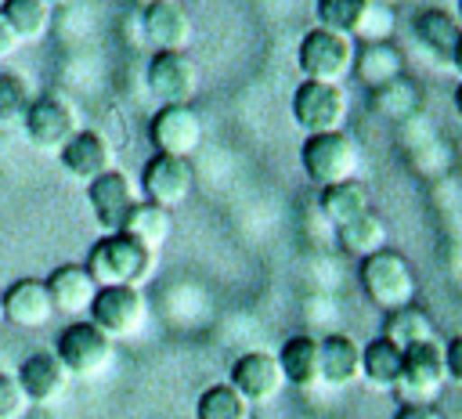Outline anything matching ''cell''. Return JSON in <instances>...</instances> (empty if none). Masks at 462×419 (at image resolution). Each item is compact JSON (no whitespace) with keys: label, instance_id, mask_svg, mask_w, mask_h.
<instances>
[{"label":"cell","instance_id":"obj_1","mask_svg":"<svg viewBox=\"0 0 462 419\" xmlns=\"http://www.w3.org/2000/svg\"><path fill=\"white\" fill-rule=\"evenodd\" d=\"M152 264H155V253H148L141 242H134L130 235L116 231V235H101L90 253H87V271L90 278L101 285H141L148 275H152Z\"/></svg>","mask_w":462,"mask_h":419},{"label":"cell","instance_id":"obj_2","mask_svg":"<svg viewBox=\"0 0 462 419\" xmlns=\"http://www.w3.org/2000/svg\"><path fill=\"white\" fill-rule=\"evenodd\" d=\"M361 289L365 296L383 307L386 314L390 311H401L415 300V275H411V264L397 253V249H379L375 256L361 260Z\"/></svg>","mask_w":462,"mask_h":419},{"label":"cell","instance_id":"obj_3","mask_svg":"<svg viewBox=\"0 0 462 419\" xmlns=\"http://www.w3.org/2000/svg\"><path fill=\"white\" fill-rule=\"evenodd\" d=\"M300 163L303 173L328 188L339 181H354L357 173V144L346 130H328V134H307L303 148H300Z\"/></svg>","mask_w":462,"mask_h":419},{"label":"cell","instance_id":"obj_4","mask_svg":"<svg viewBox=\"0 0 462 419\" xmlns=\"http://www.w3.org/2000/svg\"><path fill=\"white\" fill-rule=\"evenodd\" d=\"M296 65H300L303 79L339 83L354 65V43H350V36L318 25L310 33H303V40L296 47Z\"/></svg>","mask_w":462,"mask_h":419},{"label":"cell","instance_id":"obj_5","mask_svg":"<svg viewBox=\"0 0 462 419\" xmlns=\"http://www.w3.org/2000/svg\"><path fill=\"white\" fill-rule=\"evenodd\" d=\"M292 119L300 130L307 134H328V130H343L346 119V94L339 90V83H318V79H300V87L292 90Z\"/></svg>","mask_w":462,"mask_h":419},{"label":"cell","instance_id":"obj_6","mask_svg":"<svg viewBox=\"0 0 462 419\" xmlns=\"http://www.w3.org/2000/svg\"><path fill=\"white\" fill-rule=\"evenodd\" d=\"M448 368H444V343L430 340L419 347L404 350V368H401V397L404 405H433V397L444 390Z\"/></svg>","mask_w":462,"mask_h":419},{"label":"cell","instance_id":"obj_7","mask_svg":"<svg viewBox=\"0 0 462 419\" xmlns=\"http://www.w3.org/2000/svg\"><path fill=\"white\" fill-rule=\"evenodd\" d=\"M144 318H148V303H144L141 289H134V285H101L90 303V321L108 340L134 336L144 325Z\"/></svg>","mask_w":462,"mask_h":419},{"label":"cell","instance_id":"obj_8","mask_svg":"<svg viewBox=\"0 0 462 419\" xmlns=\"http://www.w3.org/2000/svg\"><path fill=\"white\" fill-rule=\"evenodd\" d=\"M54 354L69 368V376H97L112 361V340L94 321H69L58 332Z\"/></svg>","mask_w":462,"mask_h":419},{"label":"cell","instance_id":"obj_9","mask_svg":"<svg viewBox=\"0 0 462 419\" xmlns=\"http://www.w3.org/2000/svg\"><path fill=\"white\" fill-rule=\"evenodd\" d=\"M148 141L159 155L188 159L202 141V119L191 105H162L148 123Z\"/></svg>","mask_w":462,"mask_h":419},{"label":"cell","instance_id":"obj_10","mask_svg":"<svg viewBox=\"0 0 462 419\" xmlns=\"http://www.w3.org/2000/svg\"><path fill=\"white\" fill-rule=\"evenodd\" d=\"M191 184H195V170L188 159L180 155H152L141 170V188H144V202L152 206H162V210H173L180 206L188 195H191Z\"/></svg>","mask_w":462,"mask_h":419},{"label":"cell","instance_id":"obj_11","mask_svg":"<svg viewBox=\"0 0 462 419\" xmlns=\"http://www.w3.org/2000/svg\"><path fill=\"white\" fill-rule=\"evenodd\" d=\"M22 123H25V137L36 148H47V152H61L69 144V137L76 134V112L58 94L32 98V105H29V112H25Z\"/></svg>","mask_w":462,"mask_h":419},{"label":"cell","instance_id":"obj_12","mask_svg":"<svg viewBox=\"0 0 462 419\" xmlns=\"http://www.w3.org/2000/svg\"><path fill=\"white\" fill-rule=\"evenodd\" d=\"M87 202H90L97 228L105 235H116V231H123L130 210L137 206V195H134V184L123 170H108L87 184Z\"/></svg>","mask_w":462,"mask_h":419},{"label":"cell","instance_id":"obj_13","mask_svg":"<svg viewBox=\"0 0 462 419\" xmlns=\"http://www.w3.org/2000/svg\"><path fill=\"white\" fill-rule=\"evenodd\" d=\"M227 383L249 401V405H263V401H274L285 386V376H282V365L274 354L267 350H245L235 358L231 365V376Z\"/></svg>","mask_w":462,"mask_h":419},{"label":"cell","instance_id":"obj_14","mask_svg":"<svg viewBox=\"0 0 462 419\" xmlns=\"http://www.w3.org/2000/svg\"><path fill=\"white\" fill-rule=\"evenodd\" d=\"M144 79H148V90L166 105H188V98L199 87V69L184 51H155Z\"/></svg>","mask_w":462,"mask_h":419},{"label":"cell","instance_id":"obj_15","mask_svg":"<svg viewBox=\"0 0 462 419\" xmlns=\"http://www.w3.org/2000/svg\"><path fill=\"white\" fill-rule=\"evenodd\" d=\"M58 159H61L65 173L83 181V184H90L94 177L116 170V152H112L108 137L97 134V130H76L69 137V144L58 152Z\"/></svg>","mask_w":462,"mask_h":419},{"label":"cell","instance_id":"obj_16","mask_svg":"<svg viewBox=\"0 0 462 419\" xmlns=\"http://www.w3.org/2000/svg\"><path fill=\"white\" fill-rule=\"evenodd\" d=\"M4 314L18 329H43L54 318V300L43 278H18L4 289Z\"/></svg>","mask_w":462,"mask_h":419},{"label":"cell","instance_id":"obj_17","mask_svg":"<svg viewBox=\"0 0 462 419\" xmlns=\"http://www.w3.org/2000/svg\"><path fill=\"white\" fill-rule=\"evenodd\" d=\"M18 383L32 405H54L69 386V368L58 361L54 350H36L18 365Z\"/></svg>","mask_w":462,"mask_h":419},{"label":"cell","instance_id":"obj_18","mask_svg":"<svg viewBox=\"0 0 462 419\" xmlns=\"http://www.w3.org/2000/svg\"><path fill=\"white\" fill-rule=\"evenodd\" d=\"M47 293L54 300V311L79 318V314H90V303L97 296V282L90 278V271L83 264H61L47 275Z\"/></svg>","mask_w":462,"mask_h":419},{"label":"cell","instance_id":"obj_19","mask_svg":"<svg viewBox=\"0 0 462 419\" xmlns=\"http://www.w3.org/2000/svg\"><path fill=\"white\" fill-rule=\"evenodd\" d=\"M141 22L155 51H184L191 43V18L177 0H152Z\"/></svg>","mask_w":462,"mask_h":419},{"label":"cell","instance_id":"obj_20","mask_svg":"<svg viewBox=\"0 0 462 419\" xmlns=\"http://www.w3.org/2000/svg\"><path fill=\"white\" fill-rule=\"evenodd\" d=\"M274 358H278V365H282L285 383H292V386H300V390L321 383V343H318L314 336H307V332L289 336Z\"/></svg>","mask_w":462,"mask_h":419},{"label":"cell","instance_id":"obj_21","mask_svg":"<svg viewBox=\"0 0 462 419\" xmlns=\"http://www.w3.org/2000/svg\"><path fill=\"white\" fill-rule=\"evenodd\" d=\"M321 343V383L350 386L361 379V343L346 332H332Z\"/></svg>","mask_w":462,"mask_h":419},{"label":"cell","instance_id":"obj_22","mask_svg":"<svg viewBox=\"0 0 462 419\" xmlns=\"http://www.w3.org/2000/svg\"><path fill=\"white\" fill-rule=\"evenodd\" d=\"M401 368H404V350L397 343H390L386 336H375L361 347V376L375 390H397Z\"/></svg>","mask_w":462,"mask_h":419},{"label":"cell","instance_id":"obj_23","mask_svg":"<svg viewBox=\"0 0 462 419\" xmlns=\"http://www.w3.org/2000/svg\"><path fill=\"white\" fill-rule=\"evenodd\" d=\"M318 206H321V213H325L328 224L343 228V224L357 220L361 213H368V191H365L361 181H339V184L321 188Z\"/></svg>","mask_w":462,"mask_h":419},{"label":"cell","instance_id":"obj_24","mask_svg":"<svg viewBox=\"0 0 462 419\" xmlns=\"http://www.w3.org/2000/svg\"><path fill=\"white\" fill-rule=\"evenodd\" d=\"M170 231H173V217H170V210L152 206V202H137V206L130 210L126 224H123V235H130L134 242H141L148 253H159V249L166 246Z\"/></svg>","mask_w":462,"mask_h":419},{"label":"cell","instance_id":"obj_25","mask_svg":"<svg viewBox=\"0 0 462 419\" xmlns=\"http://www.w3.org/2000/svg\"><path fill=\"white\" fill-rule=\"evenodd\" d=\"M415 33L419 40L437 54V58H448L451 61V51L462 36V25L455 18V11H444V7H426L415 14Z\"/></svg>","mask_w":462,"mask_h":419},{"label":"cell","instance_id":"obj_26","mask_svg":"<svg viewBox=\"0 0 462 419\" xmlns=\"http://www.w3.org/2000/svg\"><path fill=\"white\" fill-rule=\"evenodd\" d=\"M383 336H386L390 343H397L401 350L437 340L430 314H426L422 307H415V303H408V307H401V311H390L386 321H383Z\"/></svg>","mask_w":462,"mask_h":419},{"label":"cell","instance_id":"obj_27","mask_svg":"<svg viewBox=\"0 0 462 419\" xmlns=\"http://www.w3.org/2000/svg\"><path fill=\"white\" fill-rule=\"evenodd\" d=\"M336 235H339V246H343L350 256H357V260H368V256H375L379 249H386V224H383L372 210L361 213L357 220L336 228Z\"/></svg>","mask_w":462,"mask_h":419},{"label":"cell","instance_id":"obj_28","mask_svg":"<svg viewBox=\"0 0 462 419\" xmlns=\"http://www.w3.org/2000/svg\"><path fill=\"white\" fill-rule=\"evenodd\" d=\"M372 0H318V22L321 29H332V33H361L368 25V14H372Z\"/></svg>","mask_w":462,"mask_h":419},{"label":"cell","instance_id":"obj_29","mask_svg":"<svg viewBox=\"0 0 462 419\" xmlns=\"http://www.w3.org/2000/svg\"><path fill=\"white\" fill-rule=\"evenodd\" d=\"M195 419H249V401L231 383H213L199 394Z\"/></svg>","mask_w":462,"mask_h":419},{"label":"cell","instance_id":"obj_30","mask_svg":"<svg viewBox=\"0 0 462 419\" xmlns=\"http://www.w3.org/2000/svg\"><path fill=\"white\" fill-rule=\"evenodd\" d=\"M0 14L14 29L18 43L22 40H40L47 33V22H51V7L43 0H4L0 4Z\"/></svg>","mask_w":462,"mask_h":419},{"label":"cell","instance_id":"obj_31","mask_svg":"<svg viewBox=\"0 0 462 419\" xmlns=\"http://www.w3.org/2000/svg\"><path fill=\"white\" fill-rule=\"evenodd\" d=\"M29 105H32V94H29L25 76H18V72H0V119H4V123L25 119Z\"/></svg>","mask_w":462,"mask_h":419},{"label":"cell","instance_id":"obj_32","mask_svg":"<svg viewBox=\"0 0 462 419\" xmlns=\"http://www.w3.org/2000/svg\"><path fill=\"white\" fill-rule=\"evenodd\" d=\"M32 401L25 397L14 372H0V419H25Z\"/></svg>","mask_w":462,"mask_h":419},{"label":"cell","instance_id":"obj_33","mask_svg":"<svg viewBox=\"0 0 462 419\" xmlns=\"http://www.w3.org/2000/svg\"><path fill=\"white\" fill-rule=\"evenodd\" d=\"M444 368H448V379L462 383V332L444 343Z\"/></svg>","mask_w":462,"mask_h":419},{"label":"cell","instance_id":"obj_34","mask_svg":"<svg viewBox=\"0 0 462 419\" xmlns=\"http://www.w3.org/2000/svg\"><path fill=\"white\" fill-rule=\"evenodd\" d=\"M393 419H440V412L433 405H401Z\"/></svg>","mask_w":462,"mask_h":419},{"label":"cell","instance_id":"obj_35","mask_svg":"<svg viewBox=\"0 0 462 419\" xmlns=\"http://www.w3.org/2000/svg\"><path fill=\"white\" fill-rule=\"evenodd\" d=\"M14 47H18V36H14V29L7 25V18L0 14V58H7Z\"/></svg>","mask_w":462,"mask_h":419},{"label":"cell","instance_id":"obj_36","mask_svg":"<svg viewBox=\"0 0 462 419\" xmlns=\"http://www.w3.org/2000/svg\"><path fill=\"white\" fill-rule=\"evenodd\" d=\"M451 65L462 72V36H458V43H455V51H451Z\"/></svg>","mask_w":462,"mask_h":419},{"label":"cell","instance_id":"obj_37","mask_svg":"<svg viewBox=\"0 0 462 419\" xmlns=\"http://www.w3.org/2000/svg\"><path fill=\"white\" fill-rule=\"evenodd\" d=\"M455 112L462 116V79H458V90H455Z\"/></svg>","mask_w":462,"mask_h":419},{"label":"cell","instance_id":"obj_38","mask_svg":"<svg viewBox=\"0 0 462 419\" xmlns=\"http://www.w3.org/2000/svg\"><path fill=\"white\" fill-rule=\"evenodd\" d=\"M7 321V314H4V289H0V325Z\"/></svg>","mask_w":462,"mask_h":419},{"label":"cell","instance_id":"obj_39","mask_svg":"<svg viewBox=\"0 0 462 419\" xmlns=\"http://www.w3.org/2000/svg\"><path fill=\"white\" fill-rule=\"evenodd\" d=\"M455 18H458V25H462V0H458V11H455Z\"/></svg>","mask_w":462,"mask_h":419},{"label":"cell","instance_id":"obj_40","mask_svg":"<svg viewBox=\"0 0 462 419\" xmlns=\"http://www.w3.org/2000/svg\"><path fill=\"white\" fill-rule=\"evenodd\" d=\"M43 4H47V7H51V4H65V0H43Z\"/></svg>","mask_w":462,"mask_h":419}]
</instances>
